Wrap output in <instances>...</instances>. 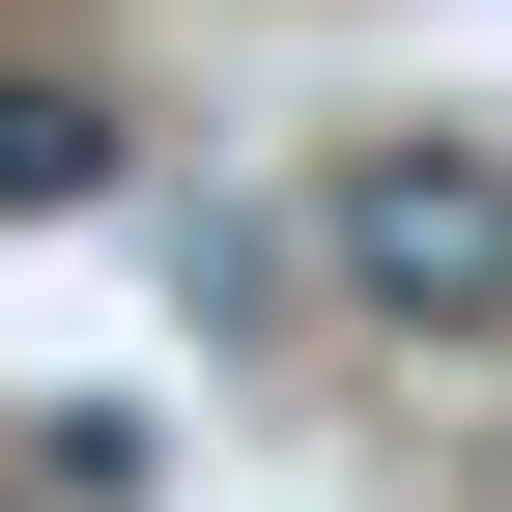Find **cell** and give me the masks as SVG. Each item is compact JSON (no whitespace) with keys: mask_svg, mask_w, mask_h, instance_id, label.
I'll return each mask as SVG.
<instances>
[{"mask_svg":"<svg viewBox=\"0 0 512 512\" xmlns=\"http://www.w3.org/2000/svg\"><path fill=\"white\" fill-rule=\"evenodd\" d=\"M313 256L370 342H512V143H342Z\"/></svg>","mask_w":512,"mask_h":512,"instance_id":"obj_1","label":"cell"},{"mask_svg":"<svg viewBox=\"0 0 512 512\" xmlns=\"http://www.w3.org/2000/svg\"><path fill=\"white\" fill-rule=\"evenodd\" d=\"M29 200H114V86L86 57H0V228Z\"/></svg>","mask_w":512,"mask_h":512,"instance_id":"obj_2","label":"cell"}]
</instances>
